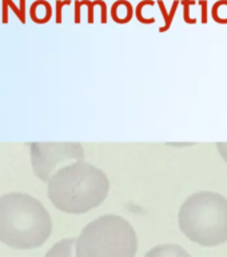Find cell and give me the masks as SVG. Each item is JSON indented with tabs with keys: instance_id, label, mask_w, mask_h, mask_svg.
Segmentation results:
<instances>
[{
	"instance_id": "1",
	"label": "cell",
	"mask_w": 227,
	"mask_h": 257,
	"mask_svg": "<svg viewBox=\"0 0 227 257\" xmlns=\"http://www.w3.org/2000/svg\"><path fill=\"white\" fill-rule=\"evenodd\" d=\"M47 193L60 212L84 214L107 200L110 180L102 169L79 160L64 165L50 177Z\"/></svg>"
},
{
	"instance_id": "2",
	"label": "cell",
	"mask_w": 227,
	"mask_h": 257,
	"mask_svg": "<svg viewBox=\"0 0 227 257\" xmlns=\"http://www.w3.org/2000/svg\"><path fill=\"white\" fill-rule=\"evenodd\" d=\"M51 233V216L35 197L19 192L0 197V242L14 249L39 248Z\"/></svg>"
},
{
	"instance_id": "3",
	"label": "cell",
	"mask_w": 227,
	"mask_h": 257,
	"mask_svg": "<svg viewBox=\"0 0 227 257\" xmlns=\"http://www.w3.org/2000/svg\"><path fill=\"white\" fill-rule=\"evenodd\" d=\"M180 232L202 246H218L227 241V198L216 192H196L178 212Z\"/></svg>"
},
{
	"instance_id": "4",
	"label": "cell",
	"mask_w": 227,
	"mask_h": 257,
	"mask_svg": "<svg viewBox=\"0 0 227 257\" xmlns=\"http://www.w3.org/2000/svg\"><path fill=\"white\" fill-rule=\"evenodd\" d=\"M135 229L119 214H103L88 222L76 238V257H135Z\"/></svg>"
},
{
	"instance_id": "5",
	"label": "cell",
	"mask_w": 227,
	"mask_h": 257,
	"mask_svg": "<svg viewBox=\"0 0 227 257\" xmlns=\"http://www.w3.org/2000/svg\"><path fill=\"white\" fill-rule=\"evenodd\" d=\"M30 153L32 170L44 182L64 165L84 160V149L79 142H31Z\"/></svg>"
},
{
	"instance_id": "6",
	"label": "cell",
	"mask_w": 227,
	"mask_h": 257,
	"mask_svg": "<svg viewBox=\"0 0 227 257\" xmlns=\"http://www.w3.org/2000/svg\"><path fill=\"white\" fill-rule=\"evenodd\" d=\"M144 257H191V254L180 245L162 244L150 249Z\"/></svg>"
},
{
	"instance_id": "7",
	"label": "cell",
	"mask_w": 227,
	"mask_h": 257,
	"mask_svg": "<svg viewBox=\"0 0 227 257\" xmlns=\"http://www.w3.org/2000/svg\"><path fill=\"white\" fill-rule=\"evenodd\" d=\"M75 244L76 238L70 237L64 240L58 241L51 249L46 253L44 257H76L75 254Z\"/></svg>"
},
{
	"instance_id": "8",
	"label": "cell",
	"mask_w": 227,
	"mask_h": 257,
	"mask_svg": "<svg viewBox=\"0 0 227 257\" xmlns=\"http://www.w3.org/2000/svg\"><path fill=\"white\" fill-rule=\"evenodd\" d=\"M216 149H218V153L223 158L224 162H227V142H218L216 144Z\"/></svg>"
}]
</instances>
